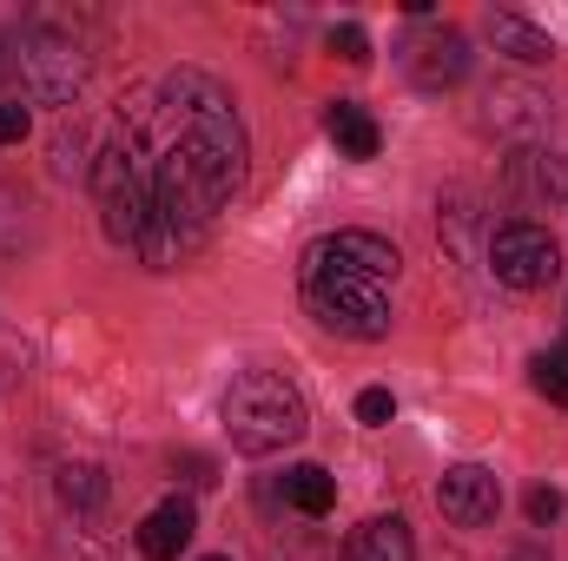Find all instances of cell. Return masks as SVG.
<instances>
[{
	"label": "cell",
	"instance_id": "30bf717a",
	"mask_svg": "<svg viewBox=\"0 0 568 561\" xmlns=\"http://www.w3.org/2000/svg\"><path fill=\"white\" fill-rule=\"evenodd\" d=\"M344 561H417L410 522H404V516H371L364 529H351V542H344Z\"/></svg>",
	"mask_w": 568,
	"mask_h": 561
},
{
	"label": "cell",
	"instance_id": "4fadbf2b",
	"mask_svg": "<svg viewBox=\"0 0 568 561\" xmlns=\"http://www.w3.org/2000/svg\"><path fill=\"white\" fill-rule=\"evenodd\" d=\"M324 126H331V140H337V152H344V159H377V145H384L377 120H371L357 100H337Z\"/></svg>",
	"mask_w": 568,
	"mask_h": 561
},
{
	"label": "cell",
	"instance_id": "9a60e30c",
	"mask_svg": "<svg viewBox=\"0 0 568 561\" xmlns=\"http://www.w3.org/2000/svg\"><path fill=\"white\" fill-rule=\"evenodd\" d=\"M53 489H60V502L67 509H100L106 502V469L100 462H60V476H53Z\"/></svg>",
	"mask_w": 568,
	"mask_h": 561
},
{
	"label": "cell",
	"instance_id": "ba28073f",
	"mask_svg": "<svg viewBox=\"0 0 568 561\" xmlns=\"http://www.w3.org/2000/svg\"><path fill=\"white\" fill-rule=\"evenodd\" d=\"M509 192L529 198V205H562L568 198V152H542V145H523L509 159Z\"/></svg>",
	"mask_w": 568,
	"mask_h": 561
},
{
	"label": "cell",
	"instance_id": "2e32d148",
	"mask_svg": "<svg viewBox=\"0 0 568 561\" xmlns=\"http://www.w3.org/2000/svg\"><path fill=\"white\" fill-rule=\"evenodd\" d=\"M529 384H536L549 404H568V344H556V350H536V357H529Z\"/></svg>",
	"mask_w": 568,
	"mask_h": 561
},
{
	"label": "cell",
	"instance_id": "52a82bcc",
	"mask_svg": "<svg viewBox=\"0 0 568 561\" xmlns=\"http://www.w3.org/2000/svg\"><path fill=\"white\" fill-rule=\"evenodd\" d=\"M404 73L424 86V93H443L469 73V40L456 27H429V33H410L404 40Z\"/></svg>",
	"mask_w": 568,
	"mask_h": 561
},
{
	"label": "cell",
	"instance_id": "cb8c5ba5",
	"mask_svg": "<svg viewBox=\"0 0 568 561\" xmlns=\"http://www.w3.org/2000/svg\"><path fill=\"white\" fill-rule=\"evenodd\" d=\"M0 67H7V53H0Z\"/></svg>",
	"mask_w": 568,
	"mask_h": 561
},
{
	"label": "cell",
	"instance_id": "9c48e42d",
	"mask_svg": "<svg viewBox=\"0 0 568 561\" xmlns=\"http://www.w3.org/2000/svg\"><path fill=\"white\" fill-rule=\"evenodd\" d=\"M192 536H199L192 502H159V509L140 522V555L145 561H179L185 549H192Z\"/></svg>",
	"mask_w": 568,
	"mask_h": 561
},
{
	"label": "cell",
	"instance_id": "ffe728a7",
	"mask_svg": "<svg viewBox=\"0 0 568 561\" xmlns=\"http://www.w3.org/2000/svg\"><path fill=\"white\" fill-rule=\"evenodd\" d=\"M556 516H562V489H529V522L549 529Z\"/></svg>",
	"mask_w": 568,
	"mask_h": 561
},
{
	"label": "cell",
	"instance_id": "277c9868",
	"mask_svg": "<svg viewBox=\"0 0 568 561\" xmlns=\"http://www.w3.org/2000/svg\"><path fill=\"white\" fill-rule=\"evenodd\" d=\"M20 80H27V93H33V100H47V106L73 100V93H80V80H87V53H80L73 27L27 20V27H20Z\"/></svg>",
	"mask_w": 568,
	"mask_h": 561
},
{
	"label": "cell",
	"instance_id": "8fae6325",
	"mask_svg": "<svg viewBox=\"0 0 568 561\" xmlns=\"http://www.w3.org/2000/svg\"><path fill=\"white\" fill-rule=\"evenodd\" d=\"M489 126H503L509 140H536V133H549V100L529 93V86H496L489 93Z\"/></svg>",
	"mask_w": 568,
	"mask_h": 561
},
{
	"label": "cell",
	"instance_id": "7402d4cb",
	"mask_svg": "<svg viewBox=\"0 0 568 561\" xmlns=\"http://www.w3.org/2000/svg\"><path fill=\"white\" fill-rule=\"evenodd\" d=\"M516 561H542V555H536V549H523V555H516Z\"/></svg>",
	"mask_w": 568,
	"mask_h": 561
},
{
	"label": "cell",
	"instance_id": "44dd1931",
	"mask_svg": "<svg viewBox=\"0 0 568 561\" xmlns=\"http://www.w3.org/2000/svg\"><path fill=\"white\" fill-rule=\"evenodd\" d=\"M185 482H199V489H205V482H212V462H205V456H185Z\"/></svg>",
	"mask_w": 568,
	"mask_h": 561
},
{
	"label": "cell",
	"instance_id": "3957f363",
	"mask_svg": "<svg viewBox=\"0 0 568 561\" xmlns=\"http://www.w3.org/2000/svg\"><path fill=\"white\" fill-rule=\"evenodd\" d=\"M225 436L239 456H278L304 436V397L278 370H245L225 390Z\"/></svg>",
	"mask_w": 568,
	"mask_h": 561
},
{
	"label": "cell",
	"instance_id": "d6986e66",
	"mask_svg": "<svg viewBox=\"0 0 568 561\" xmlns=\"http://www.w3.org/2000/svg\"><path fill=\"white\" fill-rule=\"evenodd\" d=\"M27 126H33V113H27L20 100H0V145H20Z\"/></svg>",
	"mask_w": 568,
	"mask_h": 561
},
{
	"label": "cell",
	"instance_id": "e0dca14e",
	"mask_svg": "<svg viewBox=\"0 0 568 561\" xmlns=\"http://www.w3.org/2000/svg\"><path fill=\"white\" fill-rule=\"evenodd\" d=\"M331 53H337L344 67H364V60H371V33H364L357 20H344V27H331Z\"/></svg>",
	"mask_w": 568,
	"mask_h": 561
},
{
	"label": "cell",
	"instance_id": "6da1fadb",
	"mask_svg": "<svg viewBox=\"0 0 568 561\" xmlns=\"http://www.w3.org/2000/svg\"><path fill=\"white\" fill-rule=\"evenodd\" d=\"M239 178H245L239 106L199 67L159 73L152 86H140L120 106L113 140L93 159V192L113 245H126L152 272H172L212 238Z\"/></svg>",
	"mask_w": 568,
	"mask_h": 561
},
{
	"label": "cell",
	"instance_id": "5bb4252c",
	"mask_svg": "<svg viewBox=\"0 0 568 561\" xmlns=\"http://www.w3.org/2000/svg\"><path fill=\"white\" fill-rule=\"evenodd\" d=\"M284 502H291L297 516H331V509H337V482H331L317 462H297V469L284 476Z\"/></svg>",
	"mask_w": 568,
	"mask_h": 561
},
{
	"label": "cell",
	"instance_id": "7a4b0ae2",
	"mask_svg": "<svg viewBox=\"0 0 568 561\" xmlns=\"http://www.w3.org/2000/svg\"><path fill=\"white\" fill-rule=\"evenodd\" d=\"M304 310L357 344L390 337V284H397V252L377 232H331L304 252L297 265Z\"/></svg>",
	"mask_w": 568,
	"mask_h": 561
},
{
	"label": "cell",
	"instance_id": "603a6c76",
	"mask_svg": "<svg viewBox=\"0 0 568 561\" xmlns=\"http://www.w3.org/2000/svg\"><path fill=\"white\" fill-rule=\"evenodd\" d=\"M205 561H232V555H205Z\"/></svg>",
	"mask_w": 568,
	"mask_h": 561
},
{
	"label": "cell",
	"instance_id": "5b68a950",
	"mask_svg": "<svg viewBox=\"0 0 568 561\" xmlns=\"http://www.w3.org/2000/svg\"><path fill=\"white\" fill-rule=\"evenodd\" d=\"M489 272H496V284H509V290H549V284L562 278V245L542 225L509 218V225L489 232Z\"/></svg>",
	"mask_w": 568,
	"mask_h": 561
},
{
	"label": "cell",
	"instance_id": "ac0fdd59",
	"mask_svg": "<svg viewBox=\"0 0 568 561\" xmlns=\"http://www.w3.org/2000/svg\"><path fill=\"white\" fill-rule=\"evenodd\" d=\"M390 417H397V397H390V390H364V397H357V422L384 429Z\"/></svg>",
	"mask_w": 568,
	"mask_h": 561
},
{
	"label": "cell",
	"instance_id": "8992f818",
	"mask_svg": "<svg viewBox=\"0 0 568 561\" xmlns=\"http://www.w3.org/2000/svg\"><path fill=\"white\" fill-rule=\"evenodd\" d=\"M436 509H443L456 529H489L496 509H503V482H496V469H483V462H456V469L436 482Z\"/></svg>",
	"mask_w": 568,
	"mask_h": 561
},
{
	"label": "cell",
	"instance_id": "7c38bea8",
	"mask_svg": "<svg viewBox=\"0 0 568 561\" xmlns=\"http://www.w3.org/2000/svg\"><path fill=\"white\" fill-rule=\"evenodd\" d=\"M483 27H489L496 53H509V60H523V67H542V60H556V40H549L542 27H529L523 13H509V7H496Z\"/></svg>",
	"mask_w": 568,
	"mask_h": 561
}]
</instances>
